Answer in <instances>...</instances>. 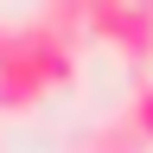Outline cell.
Masks as SVG:
<instances>
[{"label": "cell", "mask_w": 153, "mask_h": 153, "mask_svg": "<svg viewBox=\"0 0 153 153\" xmlns=\"http://www.w3.org/2000/svg\"><path fill=\"white\" fill-rule=\"evenodd\" d=\"M7 32H13V26H0V45H7Z\"/></svg>", "instance_id": "cell-5"}, {"label": "cell", "mask_w": 153, "mask_h": 153, "mask_svg": "<svg viewBox=\"0 0 153 153\" xmlns=\"http://www.w3.org/2000/svg\"><path fill=\"white\" fill-rule=\"evenodd\" d=\"M121 115H128V121H134V134H140V140L153 147V70L140 76V83H134L128 89V102H121Z\"/></svg>", "instance_id": "cell-4"}, {"label": "cell", "mask_w": 153, "mask_h": 153, "mask_svg": "<svg viewBox=\"0 0 153 153\" xmlns=\"http://www.w3.org/2000/svg\"><path fill=\"white\" fill-rule=\"evenodd\" d=\"M64 153H153V147L134 134L128 115L115 108V115H102V121H83V128L64 140Z\"/></svg>", "instance_id": "cell-3"}, {"label": "cell", "mask_w": 153, "mask_h": 153, "mask_svg": "<svg viewBox=\"0 0 153 153\" xmlns=\"http://www.w3.org/2000/svg\"><path fill=\"white\" fill-rule=\"evenodd\" d=\"M76 83V45L57 38L45 19H26V26L7 32L0 45V115H32L51 89Z\"/></svg>", "instance_id": "cell-1"}, {"label": "cell", "mask_w": 153, "mask_h": 153, "mask_svg": "<svg viewBox=\"0 0 153 153\" xmlns=\"http://www.w3.org/2000/svg\"><path fill=\"white\" fill-rule=\"evenodd\" d=\"M83 7V32L108 45L121 64H153V0H76Z\"/></svg>", "instance_id": "cell-2"}]
</instances>
